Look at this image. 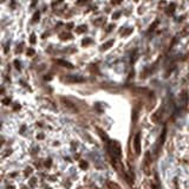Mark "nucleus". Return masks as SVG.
<instances>
[{"instance_id":"nucleus-18","label":"nucleus","mask_w":189,"mask_h":189,"mask_svg":"<svg viewBox=\"0 0 189 189\" xmlns=\"http://www.w3.org/2000/svg\"><path fill=\"white\" fill-rule=\"evenodd\" d=\"M34 50H33V49H28V50H27V56H34Z\"/></svg>"},{"instance_id":"nucleus-26","label":"nucleus","mask_w":189,"mask_h":189,"mask_svg":"<svg viewBox=\"0 0 189 189\" xmlns=\"http://www.w3.org/2000/svg\"><path fill=\"white\" fill-rule=\"evenodd\" d=\"M35 181H37V180L33 177V178L31 180V182H30V184H31V185H34V184H35Z\"/></svg>"},{"instance_id":"nucleus-20","label":"nucleus","mask_w":189,"mask_h":189,"mask_svg":"<svg viewBox=\"0 0 189 189\" xmlns=\"http://www.w3.org/2000/svg\"><path fill=\"white\" fill-rule=\"evenodd\" d=\"M3 103H4L5 105H8L11 103V99H10V98H4V99H3Z\"/></svg>"},{"instance_id":"nucleus-12","label":"nucleus","mask_w":189,"mask_h":189,"mask_svg":"<svg viewBox=\"0 0 189 189\" xmlns=\"http://www.w3.org/2000/svg\"><path fill=\"white\" fill-rule=\"evenodd\" d=\"M137 116H138V112H137V110H134V112H132V122L134 123H136V121H137Z\"/></svg>"},{"instance_id":"nucleus-19","label":"nucleus","mask_w":189,"mask_h":189,"mask_svg":"<svg viewBox=\"0 0 189 189\" xmlns=\"http://www.w3.org/2000/svg\"><path fill=\"white\" fill-rule=\"evenodd\" d=\"M31 173H32V168L28 167V168H26V170H25V176H28Z\"/></svg>"},{"instance_id":"nucleus-15","label":"nucleus","mask_w":189,"mask_h":189,"mask_svg":"<svg viewBox=\"0 0 189 189\" xmlns=\"http://www.w3.org/2000/svg\"><path fill=\"white\" fill-rule=\"evenodd\" d=\"M108 185L110 187V189H118V185L112 183V182H108Z\"/></svg>"},{"instance_id":"nucleus-8","label":"nucleus","mask_w":189,"mask_h":189,"mask_svg":"<svg viewBox=\"0 0 189 189\" xmlns=\"http://www.w3.org/2000/svg\"><path fill=\"white\" fill-rule=\"evenodd\" d=\"M180 98L182 99V104L185 106V105H187V103H188V95H187V91H183V92L181 93Z\"/></svg>"},{"instance_id":"nucleus-31","label":"nucleus","mask_w":189,"mask_h":189,"mask_svg":"<svg viewBox=\"0 0 189 189\" xmlns=\"http://www.w3.org/2000/svg\"><path fill=\"white\" fill-rule=\"evenodd\" d=\"M7 189H14V187H13V185H8Z\"/></svg>"},{"instance_id":"nucleus-14","label":"nucleus","mask_w":189,"mask_h":189,"mask_svg":"<svg viewBox=\"0 0 189 189\" xmlns=\"http://www.w3.org/2000/svg\"><path fill=\"white\" fill-rule=\"evenodd\" d=\"M60 38H62L63 40H65V39H71L72 37H71V34H69V33H67V34H66V33H62V34H60Z\"/></svg>"},{"instance_id":"nucleus-25","label":"nucleus","mask_w":189,"mask_h":189,"mask_svg":"<svg viewBox=\"0 0 189 189\" xmlns=\"http://www.w3.org/2000/svg\"><path fill=\"white\" fill-rule=\"evenodd\" d=\"M90 42H91L90 39H84V40H83V45H86V44H89Z\"/></svg>"},{"instance_id":"nucleus-21","label":"nucleus","mask_w":189,"mask_h":189,"mask_svg":"<svg viewBox=\"0 0 189 189\" xmlns=\"http://www.w3.org/2000/svg\"><path fill=\"white\" fill-rule=\"evenodd\" d=\"M14 65H16V69L20 70V63L18 60H14Z\"/></svg>"},{"instance_id":"nucleus-4","label":"nucleus","mask_w":189,"mask_h":189,"mask_svg":"<svg viewBox=\"0 0 189 189\" xmlns=\"http://www.w3.org/2000/svg\"><path fill=\"white\" fill-rule=\"evenodd\" d=\"M162 115H163V108L157 109V110L151 115V121H153L154 123H158V122L161 121V118H162Z\"/></svg>"},{"instance_id":"nucleus-28","label":"nucleus","mask_w":189,"mask_h":189,"mask_svg":"<svg viewBox=\"0 0 189 189\" xmlns=\"http://www.w3.org/2000/svg\"><path fill=\"white\" fill-rule=\"evenodd\" d=\"M130 32H132V28H129V30H127V31H125V33H124V34H129V33H130Z\"/></svg>"},{"instance_id":"nucleus-22","label":"nucleus","mask_w":189,"mask_h":189,"mask_svg":"<svg viewBox=\"0 0 189 189\" xmlns=\"http://www.w3.org/2000/svg\"><path fill=\"white\" fill-rule=\"evenodd\" d=\"M121 16V13L120 12H116V13H114V16H112V18H115V19H117L118 17Z\"/></svg>"},{"instance_id":"nucleus-30","label":"nucleus","mask_w":189,"mask_h":189,"mask_svg":"<svg viewBox=\"0 0 189 189\" xmlns=\"http://www.w3.org/2000/svg\"><path fill=\"white\" fill-rule=\"evenodd\" d=\"M38 138H44V135H43V134H40V135H38Z\"/></svg>"},{"instance_id":"nucleus-32","label":"nucleus","mask_w":189,"mask_h":189,"mask_svg":"<svg viewBox=\"0 0 189 189\" xmlns=\"http://www.w3.org/2000/svg\"><path fill=\"white\" fill-rule=\"evenodd\" d=\"M23 189H27V188H26V187H24V188H23Z\"/></svg>"},{"instance_id":"nucleus-5","label":"nucleus","mask_w":189,"mask_h":189,"mask_svg":"<svg viewBox=\"0 0 189 189\" xmlns=\"http://www.w3.org/2000/svg\"><path fill=\"white\" fill-rule=\"evenodd\" d=\"M65 81L67 83H82V82H84L85 79L81 76H74V74H70V76H66Z\"/></svg>"},{"instance_id":"nucleus-17","label":"nucleus","mask_w":189,"mask_h":189,"mask_svg":"<svg viewBox=\"0 0 189 189\" xmlns=\"http://www.w3.org/2000/svg\"><path fill=\"white\" fill-rule=\"evenodd\" d=\"M33 21H38L39 20V12H35L34 14H33Z\"/></svg>"},{"instance_id":"nucleus-11","label":"nucleus","mask_w":189,"mask_h":189,"mask_svg":"<svg viewBox=\"0 0 189 189\" xmlns=\"http://www.w3.org/2000/svg\"><path fill=\"white\" fill-rule=\"evenodd\" d=\"M174 10H175V4H170V6L168 7V10H167V13H168V14H171L174 12Z\"/></svg>"},{"instance_id":"nucleus-27","label":"nucleus","mask_w":189,"mask_h":189,"mask_svg":"<svg viewBox=\"0 0 189 189\" xmlns=\"http://www.w3.org/2000/svg\"><path fill=\"white\" fill-rule=\"evenodd\" d=\"M66 27H67V28H69V30H71V28H72V27H73V24H72V23L67 24V25H66Z\"/></svg>"},{"instance_id":"nucleus-9","label":"nucleus","mask_w":189,"mask_h":189,"mask_svg":"<svg viewBox=\"0 0 189 189\" xmlns=\"http://www.w3.org/2000/svg\"><path fill=\"white\" fill-rule=\"evenodd\" d=\"M112 45H114V40H109L108 43H105V44L102 45V50H108V49H110Z\"/></svg>"},{"instance_id":"nucleus-7","label":"nucleus","mask_w":189,"mask_h":189,"mask_svg":"<svg viewBox=\"0 0 189 189\" xmlns=\"http://www.w3.org/2000/svg\"><path fill=\"white\" fill-rule=\"evenodd\" d=\"M56 63H58V64H60L62 66H65V67H69V69H73V65L71 64V63L69 62H65V60H62V59H58V60H56Z\"/></svg>"},{"instance_id":"nucleus-29","label":"nucleus","mask_w":189,"mask_h":189,"mask_svg":"<svg viewBox=\"0 0 189 189\" xmlns=\"http://www.w3.org/2000/svg\"><path fill=\"white\" fill-rule=\"evenodd\" d=\"M13 109H14V110H18V109H20V105H19V104H16Z\"/></svg>"},{"instance_id":"nucleus-2","label":"nucleus","mask_w":189,"mask_h":189,"mask_svg":"<svg viewBox=\"0 0 189 189\" xmlns=\"http://www.w3.org/2000/svg\"><path fill=\"white\" fill-rule=\"evenodd\" d=\"M166 136H167V128L164 127L162 130V135L160 136V138H158V142L157 144H156V147H155V153L157 154L158 150H160V148L162 147V144L164 143V139H166Z\"/></svg>"},{"instance_id":"nucleus-24","label":"nucleus","mask_w":189,"mask_h":189,"mask_svg":"<svg viewBox=\"0 0 189 189\" xmlns=\"http://www.w3.org/2000/svg\"><path fill=\"white\" fill-rule=\"evenodd\" d=\"M157 24H158V21H157V20H156V21H155V23H154V25H153V26H150V30H149V31H151V30H154V28H155V26H156Z\"/></svg>"},{"instance_id":"nucleus-16","label":"nucleus","mask_w":189,"mask_h":189,"mask_svg":"<svg viewBox=\"0 0 189 189\" xmlns=\"http://www.w3.org/2000/svg\"><path fill=\"white\" fill-rule=\"evenodd\" d=\"M30 43H31V44H35V34H34V33H32V34H31Z\"/></svg>"},{"instance_id":"nucleus-6","label":"nucleus","mask_w":189,"mask_h":189,"mask_svg":"<svg viewBox=\"0 0 189 189\" xmlns=\"http://www.w3.org/2000/svg\"><path fill=\"white\" fill-rule=\"evenodd\" d=\"M62 99V102H63V105L65 106V108H67L69 110H71V111H73V112H77L78 110H77V108H76V105L72 103V102H70L69 99H65L64 97H62L60 98Z\"/></svg>"},{"instance_id":"nucleus-13","label":"nucleus","mask_w":189,"mask_h":189,"mask_svg":"<svg viewBox=\"0 0 189 189\" xmlns=\"http://www.w3.org/2000/svg\"><path fill=\"white\" fill-rule=\"evenodd\" d=\"M79 167H81L82 169H86L88 168V162L86 161H81L79 162Z\"/></svg>"},{"instance_id":"nucleus-1","label":"nucleus","mask_w":189,"mask_h":189,"mask_svg":"<svg viewBox=\"0 0 189 189\" xmlns=\"http://www.w3.org/2000/svg\"><path fill=\"white\" fill-rule=\"evenodd\" d=\"M108 149L111 157L114 158V161H117L122 156V148H121V144L117 141H109Z\"/></svg>"},{"instance_id":"nucleus-3","label":"nucleus","mask_w":189,"mask_h":189,"mask_svg":"<svg viewBox=\"0 0 189 189\" xmlns=\"http://www.w3.org/2000/svg\"><path fill=\"white\" fill-rule=\"evenodd\" d=\"M134 149H135L136 155L141 154V134H136L135 139H134Z\"/></svg>"},{"instance_id":"nucleus-10","label":"nucleus","mask_w":189,"mask_h":189,"mask_svg":"<svg viewBox=\"0 0 189 189\" xmlns=\"http://www.w3.org/2000/svg\"><path fill=\"white\" fill-rule=\"evenodd\" d=\"M85 31H86V26H84V25L76 28V32H77V33H83V32H85Z\"/></svg>"},{"instance_id":"nucleus-23","label":"nucleus","mask_w":189,"mask_h":189,"mask_svg":"<svg viewBox=\"0 0 189 189\" xmlns=\"http://www.w3.org/2000/svg\"><path fill=\"white\" fill-rule=\"evenodd\" d=\"M51 164H52V161H51V160H47L46 162H45V166L46 167H51Z\"/></svg>"}]
</instances>
